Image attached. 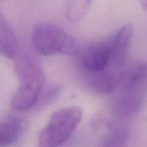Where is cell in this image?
Instances as JSON below:
<instances>
[{
  "label": "cell",
  "instance_id": "obj_1",
  "mask_svg": "<svg viewBox=\"0 0 147 147\" xmlns=\"http://www.w3.org/2000/svg\"><path fill=\"white\" fill-rule=\"evenodd\" d=\"M83 117L78 106L60 109L53 113L38 136V147H58L67 142Z\"/></svg>",
  "mask_w": 147,
  "mask_h": 147
},
{
  "label": "cell",
  "instance_id": "obj_2",
  "mask_svg": "<svg viewBox=\"0 0 147 147\" xmlns=\"http://www.w3.org/2000/svg\"><path fill=\"white\" fill-rule=\"evenodd\" d=\"M34 50L43 55L63 54L76 55L77 44L63 29L50 23H40L34 28L32 35Z\"/></svg>",
  "mask_w": 147,
  "mask_h": 147
},
{
  "label": "cell",
  "instance_id": "obj_3",
  "mask_svg": "<svg viewBox=\"0 0 147 147\" xmlns=\"http://www.w3.org/2000/svg\"><path fill=\"white\" fill-rule=\"evenodd\" d=\"M80 64L86 73L101 71L109 68L111 50L109 41L98 42L90 45L81 53Z\"/></svg>",
  "mask_w": 147,
  "mask_h": 147
},
{
  "label": "cell",
  "instance_id": "obj_4",
  "mask_svg": "<svg viewBox=\"0 0 147 147\" xmlns=\"http://www.w3.org/2000/svg\"><path fill=\"white\" fill-rule=\"evenodd\" d=\"M133 35V27L128 24L118 30L111 40H109L111 50V63L109 67L119 69L126 65L129 47Z\"/></svg>",
  "mask_w": 147,
  "mask_h": 147
},
{
  "label": "cell",
  "instance_id": "obj_5",
  "mask_svg": "<svg viewBox=\"0 0 147 147\" xmlns=\"http://www.w3.org/2000/svg\"><path fill=\"white\" fill-rule=\"evenodd\" d=\"M123 90L140 91L147 86V63L136 61L123 67L119 76Z\"/></svg>",
  "mask_w": 147,
  "mask_h": 147
},
{
  "label": "cell",
  "instance_id": "obj_6",
  "mask_svg": "<svg viewBox=\"0 0 147 147\" xmlns=\"http://www.w3.org/2000/svg\"><path fill=\"white\" fill-rule=\"evenodd\" d=\"M43 83L31 81L22 83L11 98V106L20 111H24L32 108L37 103L42 94Z\"/></svg>",
  "mask_w": 147,
  "mask_h": 147
},
{
  "label": "cell",
  "instance_id": "obj_7",
  "mask_svg": "<svg viewBox=\"0 0 147 147\" xmlns=\"http://www.w3.org/2000/svg\"><path fill=\"white\" fill-rule=\"evenodd\" d=\"M113 101V112L116 117L125 119L139 111L143 103V96L140 91L126 90Z\"/></svg>",
  "mask_w": 147,
  "mask_h": 147
},
{
  "label": "cell",
  "instance_id": "obj_8",
  "mask_svg": "<svg viewBox=\"0 0 147 147\" xmlns=\"http://www.w3.org/2000/svg\"><path fill=\"white\" fill-rule=\"evenodd\" d=\"M14 70L17 78L22 83L31 81L44 83L42 70L38 61L32 56L22 55L18 57L14 65Z\"/></svg>",
  "mask_w": 147,
  "mask_h": 147
},
{
  "label": "cell",
  "instance_id": "obj_9",
  "mask_svg": "<svg viewBox=\"0 0 147 147\" xmlns=\"http://www.w3.org/2000/svg\"><path fill=\"white\" fill-rule=\"evenodd\" d=\"M88 74V85L97 94H110L119 85V76L113 70H109V68Z\"/></svg>",
  "mask_w": 147,
  "mask_h": 147
},
{
  "label": "cell",
  "instance_id": "obj_10",
  "mask_svg": "<svg viewBox=\"0 0 147 147\" xmlns=\"http://www.w3.org/2000/svg\"><path fill=\"white\" fill-rule=\"evenodd\" d=\"M23 129V123L16 118L0 121V147L9 146L16 143L21 137Z\"/></svg>",
  "mask_w": 147,
  "mask_h": 147
},
{
  "label": "cell",
  "instance_id": "obj_11",
  "mask_svg": "<svg viewBox=\"0 0 147 147\" xmlns=\"http://www.w3.org/2000/svg\"><path fill=\"white\" fill-rule=\"evenodd\" d=\"M17 51V42L14 32L0 14V55L12 59Z\"/></svg>",
  "mask_w": 147,
  "mask_h": 147
},
{
  "label": "cell",
  "instance_id": "obj_12",
  "mask_svg": "<svg viewBox=\"0 0 147 147\" xmlns=\"http://www.w3.org/2000/svg\"><path fill=\"white\" fill-rule=\"evenodd\" d=\"M107 130L100 141L99 147L127 146L130 137V131L127 126L113 123Z\"/></svg>",
  "mask_w": 147,
  "mask_h": 147
},
{
  "label": "cell",
  "instance_id": "obj_13",
  "mask_svg": "<svg viewBox=\"0 0 147 147\" xmlns=\"http://www.w3.org/2000/svg\"><path fill=\"white\" fill-rule=\"evenodd\" d=\"M91 4V0H67L65 14L72 23H77L86 14Z\"/></svg>",
  "mask_w": 147,
  "mask_h": 147
},
{
  "label": "cell",
  "instance_id": "obj_14",
  "mask_svg": "<svg viewBox=\"0 0 147 147\" xmlns=\"http://www.w3.org/2000/svg\"><path fill=\"white\" fill-rule=\"evenodd\" d=\"M113 122L109 120L108 118L101 114L95 115L92 119H90V128L93 129L94 131H100L101 129H109L112 125L113 124Z\"/></svg>",
  "mask_w": 147,
  "mask_h": 147
},
{
  "label": "cell",
  "instance_id": "obj_15",
  "mask_svg": "<svg viewBox=\"0 0 147 147\" xmlns=\"http://www.w3.org/2000/svg\"><path fill=\"white\" fill-rule=\"evenodd\" d=\"M59 92H60V88L57 86H53V87L49 88L44 95L42 96L41 94V100H39L37 103H40V105L45 106L47 103H50L52 100L55 98L56 96H58Z\"/></svg>",
  "mask_w": 147,
  "mask_h": 147
},
{
  "label": "cell",
  "instance_id": "obj_16",
  "mask_svg": "<svg viewBox=\"0 0 147 147\" xmlns=\"http://www.w3.org/2000/svg\"><path fill=\"white\" fill-rule=\"evenodd\" d=\"M142 5L144 9H147V0H142Z\"/></svg>",
  "mask_w": 147,
  "mask_h": 147
}]
</instances>
